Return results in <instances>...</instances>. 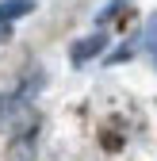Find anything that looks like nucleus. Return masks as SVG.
Here are the masks:
<instances>
[{
  "instance_id": "obj_1",
  "label": "nucleus",
  "mask_w": 157,
  "mask_h": 161,
  "mask_svg": "<svg viewBox=\"0 0 157 161\" xmlns=\"http://www.w3.org/2000/svg\"><path fill=\"white\" fill-rule=\"evenodd\" d=\"M104 50H107V35H104V31H96V35L81 38V42L73 46V62H77V65H84L88 58H100Z\"/></svg>"
},
{
  "instance_id": "obj_2",
  "label": "nucleus",
  "mask_w": 157,
  "mask_h": 161,
  "mask_svg": "<svg viewBox=\"0 0 157 161\" xmlns=\"http://www.w3.org/2000/svg\"><path fill=\"white\" fill-rule=\"evenodd\" d=\"M31 8H35L31 0H0V27L12 23V19H19V15H27Z\"/></svg>"
},
{
  "instance_id": "obj_3",
  "label": "nucleus",
  "mask_w": 157,
  "mask_h": 161,
  "mask_svg": "<svg viewBox=\"0 0 157 161\" xmlns=\"http://www.w3.org/2000/svg\"><path fill=\"white\" fill-rule=\"evenodd\" d=\"M146 46H149V54H153V62H157V15L149 19V27H146Z\"/></svg>"
},
{
  "instance_id": "obj_4",
  "label": "nucleus",
  "mask_w": 157,
  "mask_h": 161,
  "mask_svg": "<svg viewBox=\"0 0 157 161\" xmlns=\"http://www.w3.org/2000/svg\"><path fill=\"white\" fill-rule=\"evenodd\" d=\"M123 4H127V0H111V4H107V8L100 12V19H111V15H115V12H119Z\"/></svg>"
},
{
  "instance_id": "obj_5",
  "label": "nucleus",
  "mask_w": 157,
  "mask_h": 161,
  "mask_svg": "<svg viewBox=\"0 0 157 161\" xmlns=\"http://www.w3.org/2000/svg\"><path fill=\"white\" fill-rule=\"evenodd\" d=\"M4 38H8V23H4V27H0V42H4Z\"/></svg>"
}]
</instances>
